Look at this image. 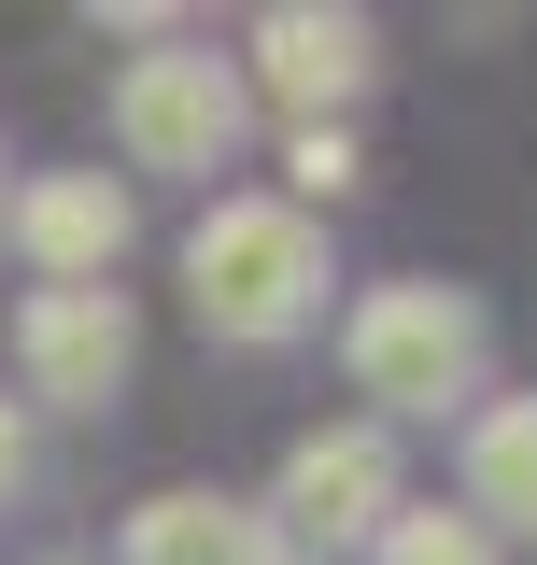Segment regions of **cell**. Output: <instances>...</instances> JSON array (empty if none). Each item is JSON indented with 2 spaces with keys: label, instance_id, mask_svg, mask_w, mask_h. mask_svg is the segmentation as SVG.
<instances>
[{
  "label": "cell",
  "instance_id": "277c9868",
  "mask_svg": "<svg viewBox=\"0 0 537 565\" xmlns=\"http://www.w3.org/2000/svg\"><path fill=\"white\" fill-rule=\"evenodd\" d=\"M128 353H141V326H128L114 282H29V311H14V367H29L43 411H99V396L128 382Z\"/></svg>",
  "mask_w": 537,
  "mask_h": 565
},
{
  "label": "cell",
  "instance_id": "3957f363",
  "mask_svg": "<svg viewBox=\"0 0 537 565\" xmlns=\"http://www.w3.org/2000/svg\"><path fill=\"white\" fill-rule=\"evenodd\" d=\"M255 128V85L212 57V43H156V57L114 71V141H128V170H227Z\"/></svg>",
  "mask_w": 537,
  "mask_h": 565
},
{
  "label": "cell",
  "instance_id": "8992f818",
  "mask_svg": "<svg viewBox=\"0 0 537 565\" xmlns=\"http://www.w3.org/2000/svg\"><path fill=\"white\" fill-rule=\"evenodd\" d=\"M382 71V29L368 14H339V0H283V14H255V85L297 114V128H339V99Z\"/></svg>",
  "mask_w": 537,
  "mask_h": 565
},
{
  "label": "cell",
  "instance_id": "ba28073f",
  "mask_svg": "<svg viewBox=\"0 0 537 565\" xmlns=\"http://www.w3.org/2000/svg\"><path fill=\"white\" fill-rule=\"evenodd\" d=\"M467 523L481 537H537V396H481L467 411Z\"/></svg>",
  "mask_w": 537,
  "mask_h": 565
},
{
  "label": "cell",
  "instance_id": "9c48e42d",
  "mask_svg": "<svg viewBox=\"0 0 537 565\" xmlns=\"http://www.w3.org/2000/svg\"><path fill=\"white\" fill-rule=\"evenodd\" d=\"M241 494H199V481H170V494H141L128 509V565H241Z\"/></svg>",
  "mask_w": 537,
  "mask_h": 565
},
{
  "label": "cell",
  "instance_id": "6da1fadb",
  "mask_svg": "<svg viewBox=\"0 0 537 565\" xmlns=\"http://www.w3.org/2000/svg\"><path fill=\"white\" fill-rule=\"evenodd\" d=\"M185 297H199L212 340H297L312 311H326V226L297 199H212L185 226Z\"/></svg>",
  "mask_w": 537,
  "mask_h": 565
},
{
  "label": "cell",
  "instance_id": "9a60e30c",
  "mask_svg": "<svg viewBox=\"0 0 537 565\" xmlns=\"http://www.w3.org/2000/svg\"><path fill=\"white\" fill-rule=\"evenodd\" d=\"M0 199H14V184H0Z\"/></svg>",
  "mask_w": 537,
  "mask_h": 565
},
{
  "label": "cell",
  "instance_id": "52a82bcc",
  "mask_svg": "<svg viewBox=\"0 0 537 565\" xmlns=\"http://www.w3.org/2000/svg\"><path fill=\"white\" fill-rule=\"evenodd\" d=\"M0 226H14V255L43 282H114V255H128V184L114 170H43V184H14L0 199Z\"/></svg>",
  "mask_w": 537,
  "mask_h": 565
},
{
  "label": "cell",
  "instance_id": "7a4b0ae2",
  "mask_svg": "<svg viewBox=\"0 0 537 565\" xmlns=\"http://www.w3.org/2000/svg\"><path fill=\"white\" fill-rule=\"evenodd\" d=\"M339 367H354V396L439 424V411L481 396V311L453 297V282H368L354 326H339Z\"/></svg>",
  "mask_w": 537,
  "mask_h": 565
},
{
  "label": "cell",
  "instance_id": "4fadbf2b",
  "mask_svg": "<svg viewBox=\"0 0 537 565\" xmlns=\"http://www.w3.org/2000/svg\"><path fill=\"white\" fill-rule=\"evenodd\" d=\"M241 565H297V537H283V523L255 509V523H241Z\"/></svg>",
  "mask_w": 537,
  "mask_h": 565
},
{
  "label": "cell",
  "instance_id": "30bf717a",
  "mask_svg": "<svg viewBox=\"0 0 537 565\" xmlns=\"http://www.w3.org/2000/svg\"><path fill=\"white\" fill-rule=\"evenodd\" d=\"M368 552H382V565H495V537H481L467 509H397Z\"/></svg>",
  "mask_w": 537,
  "mask_h": 565
},
{
  "label": "cell",
  "instance_id": "5bb4252c",
  "mask_svg": "<svg viewBox=\"0 0 537 565\" xmlns=\"http://www.w3.org/2000/svg\"><path fill=\"white\" fill-rule=\"evenodd\" d=\"M57 565H85V552H57Z\"/></svg>",
  "mask_w": 537,
  "mask_h": 565
},
{
  "label": "cell",
  "instance_id": "8fae6325",
  "mask_svg": "<svg viewBox=\"0 0 537 565\" xmlns=\"http://www.w3.org/2000/svg\"><path fill=\"white\" fill-rule=\"evenodd\" d=\"M354 128H297V199H354Z\"/></svg>",
  "mask_w": 537,
  "mask_h": 565
},
{
  "label": "cell",
  "instance_id": "7c38bea8",
  "mask_svg": "<svg viewBox=\"0 0 537 565\" xmlns=\"http://www.w3.org/2000/svg\"><path fill=\"white\" fill-rule=\"evenodd\" d=\"M14 494H29V411L0 396V509H14Z\"/></svg>",
  "mask_w": 537,
  "mask_h": 565
},
{
  "label": "cell",
  "instance_id": "5b68a950",
  "mask_svg": "<svg viewBox=\"0 0 537 565\" xmlns=\"http://www.w3.org/2000/svg\"><path fill=\"white\" fill-rule=\"evenodd\" d=\"M397 509H410V494H397L382 424H312V438L283 452V509H268V523H283L297 552H312V537H326V552H354V537H382Z\"/></svg>",
  "mask_w": 537,
  "mask_h": 565
}]
</instances>
